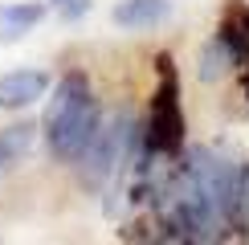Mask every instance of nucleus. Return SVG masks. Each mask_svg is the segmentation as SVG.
Instances as JSON below:
<instances>
[{
    "instance_id": "1",
    "label": "nucleus",
    "mask_w": 249,
    "mask_h": 245,
    "mask_svg": "<svg viewBox=\"0 0 249 245\" xmlns=\"http://www.w3.org/2000/svg\"><path fill=\"white\" fill-rule=\"evenodd\" d=\"M98 98H94V86L82 70H70V74L57 78L53 94H49V106H45V143L57 159L74 163L82 156V147L90 143L98 127Z\"/></svg>"
},
{
    "instance_id": "2",
    "label": "nucleus",
    "mask_w": 249,
    "mask_h": 245,
    "mask_svg": "<svg viewBox=\"0 0 249 245\" xmlns=\"http://www.w3.org/2000/svg\"><path fill=\"white\" fill-rule=\"evenodd\" d=\"M155 82L151 90V115H147V127H143V147L151 156H180L184 151V106H180V74H176V61L172 53H160L155 57Z\"/></svg>"
},
{
    "instance_id": "3",
    "label": "nucleus",
    "mask_w": 249,
    "mask_h": 245,
    "mask_svg": "<svg viewBox=\"0 0 249 245\" xmlns=\"http://www.w3.org/2000/svg\"><path fill=\"white\" fill-rule=\"evenodd\" d=\"M135 135H139V127L131 122V115L98 119V127H94V135H90V143L82 147V156L74 159L78 168H82V180L98 188V184L107 180L119 163H127V151H131Z\"/></svg>"
},
{
    "instance_id": "4",
    "label": "nucleus",
    "mask_w": 249,
    "mask_h": 245,
    "mask_svg": "<svg viewBox=\"0 0 249 245\" xmlns=\"http://www.w3.org/2000/svg\"><path fill=\"white\" fill-rule=\"evenodd\" d=\"M216 45L225 49V57L233 66H245L249 61V4L245 0H229L221 25H216Z\"/></svg>"
},
{
    "instance_id": "5",
    "label": "nucleus",
    "mask_w": 249,
    "mask_h": 245,
    "mask_svg": "<svg viewBox=\"0 0 249 245\" xmlns=\"http://www.w3.org/2000/svg\"><path fill=\"white\" fill-rule=\"evenodd\" d=\"M49 94V74L41 70H13L0 78V110H25Z\"/></svg>"
},
{
    "instance_id": "6",
    "label": "nucleus",
    "mask_w": 249,
    "mask_h": 245,
    "mask_svg": "<svg viewBox=\"0 0 249 245\" xmlns=\"http://www.w3.org/2000/svg\"><path fill=\"white\" fill-rule=\"evenodd\" d=\"M110 20L119 29H160L172 20V0H119L110 8Z\"/></svg>"
},
{
    "instance_id": "7",
    "label": "nucleus",
    "mask_w": 249,
    "mask_h": 245,
    "mask_svg": "<svg viewBox=\"0 0 249 245\" xmlns=\"http://www.w3.org/2000/svg\"><path fill=\"white\" fill-rule=\"evenodd\" d=\"M41 17H45V4H37V0L0 4V41H4V45L20 41L25 33H33V29L41 25Z\"/></svg>"
},
{
    "instance_id": "8",
    "label": "nucleus",
    "mask_w": 249,
    "mask_h": 245,
    "mask_svg": "<svg viewBox=\"0 0 249 245\" xmlns=\"http://www.w3.org/2000/svg\"><path fill=\"white\" fill-rule=\"evenodd\" d=\"M33 139H37L33 122H13V127H4V131H0V168L25 159L29 147H33Z\"/></svg>"
},
{
    "instance_id": "9",
    "label": "nucleus",
    "mask_w": 249,
    "mask_h": 245,
    "mask_svg": "<svg viewBox=\"0 0 249 245\" xmlns=\"http://www.w3.org/2000/svg\"><path fill=\"white\" fill-rule=\"evenodd\" d=\"M233 225H241L249 233V163L241 168V176H237V212H233Z\"/></svg>"
},
{
    "instance_id": "10",
    "label": "nucleus",
    "mask_w": 249,
    "mask_h": 245,
    "mask_svg": "<svg viewBox=\"0 0 249 245\" xmlns=\"http://www.w3.org/2000/svg\"><path fill=\"white\" fill-rule=\"evenodd\" d=\"M49 4H53L57 17H66V20H78V17L90 13V0H49Z\"/></svg>"
},
{
    "instance_id": "11",
    "label": "nucleus",
    "mask_w": 249,
    "mask_h": 245,
    "mask_svg": "<svg viewBox=\"0 0 249 245\" xmlns=\"http://www.w3.org/2000/svg\"><path fill=\"white\" fill-rule=\"evenodd\" d=\"M241 70H245V98H249V61H245V66H241Z\"/></svg>"
}]
</instances>
